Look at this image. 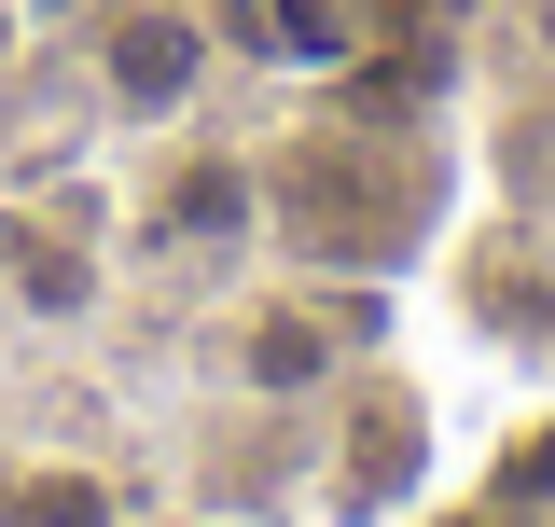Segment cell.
<instances>
[{
    "label": "cell",
    "instance_id": "1",
    "mask_svg": "<svg viewBox=\"0 0 555 527\" xmlns=\"http://www.w3.org/2000/svg\"><path fill=\"white\" fill-rule=\"evenodd\" d=\"M375 361V278H334V264H236L222 292H195L181 320V389L208 416H278L306 430L320 402Z\"/></svg>",
    "mask_w": 555,
    "mask_h": 527
},
{
    "label": "cell",
    "instance_id": "2",
    "mask_svg": "<svg viewBox=\"0 0 555 527\" xmlns=\"http://www.w3.org/2000/svg\"><path fill=\"white\" fill-rule=\"evenodd\" d=\"M264 153V250L334 264V278H403L430 236V139H403L389 112H292Z\"/></svg>",
    "mask_w": 555,
    "mask_h": 527
},
{
    "label": "cell",
    "instance_id": "3",
    "mask_svg": "<svg viewBox=\"0 0 555 527\" xmlns=\"http://www.w3.org/2000/svg\"><path fill=\"white\" fill-rule=\"evenodd\" d=\"M56 69L98 139H181L236 83V14L222 0H56Z\"/></svg>",
    "mask_w": 555,
    "mask_h": 527
},
{
    "label": "cell",
    "instance_id": "4",
    "mask_svg": "<svg viewBox=\"0 0 555 527\" xmlns=\"http://www.w3.org/2000/svg\"><path fill=\"white\" fill-rule=\"evenodd\" d=\"M112 250L126 278L153 292H222L236 264H264V153L222 126H181V139H139L126 181H112Z\"/></svg>",
    "mask_w": 555,
    "mask_h": 527
},
{
    "label": "cell",
    "instance_id": "5",
    "mask_svg": "<svg viewBox=\"0 0 555 527\" xmlns=\"http://www.w3.org/2000/svg\"><path fill=\"white\" fill-rule=\"evenodd\" d=\"M112 306H126L112 181H0V333L14 347H69Z\"/></svg>",
    "mask_w": 555,
    "mask_h": 527
},
{
    "label": "cell",
    "instance_id": "6",
    "mask_svg": "<svg viewBox=\"0 0 555 527\" xmlns=\"http://www.w3.org/2000/svg\"><path fill=\"white\" fill-rule=\"evenodd\" d=\"M430 486V416L389 361H361L320 416H306V514L320 527H403V500Z\"/></svg>",
    "mask_w": 555,
    "mask_h": 527
},
{
    "label": "cell",
    "instance_id": "7",
    "mask_svg": "<svg viewBox=\"0 0 555 527\" xmlns=\"http://www.w3.org/2000/svg\"><path fill=\"white\" fill-rule=\"evenodd\" d=\"M0 527H139V500L83 459H14L0 472Z\"/></svg>",
    "mask_w": 555,
    "mask_h": 527
},
{
    "label": "cell",
    "instance_id": "8",
    "mask_svg": "<svg viewBox=\"0 0 555 527\" xmlns=\"http://www.w3.org/2000/svg\"><path fill=\"white\" fill-rule=\"evenodd\" d=\"M486 69L500 83H555V0H486Z\"/></svg>",
    "mask_w": 555,
    "mask_h": 527
}]
</instances>
